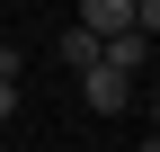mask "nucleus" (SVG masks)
Listing matches in <instances>:
<instances>
[{
	"mask_svg": "<svg viewBox=\"0 0 160 152\" xmlns=\"http://www.w3.org/2000/svg\"><path fill=\"white\" fill-rule=\"evenodd\" d=\"M80 99H89V117H125V99H133V72H116L107 54H89V63H80Z\"/></svg>",
	"mask_w": 160,
	"mask_h": 152,
	"instance_id": "1",
	"label": "nucleus"
},
{
	"mask_svg": "<svg viewBox=\"0 0 160 152\" xmlns=\"http://www.w3.org/2000/svg\"><path fill=\"white\" fill-rule=\"evenodd\" d=\"M18 117V72H0V125Z\"/></svg>",
	"mask_w": 160,
	"mask_h": 152,
	"instance_id": "2",
	"label": "nucleus"
},
{
	"mask_svg": "<svg viewBox=\"0 0 160 152\" xmlns=\"http://www.w3.org/2000/svg\"><path fill=\"white\" fill-rule=\"evenodd\" d=\"M133 27H142V36H160V0H133Z\"/></svg>",
	"mask_w": 160,
	"mask_h": 152,
	"instance_id": "3",
	"label": "nucleus"
},
{
	"mask_svg": "<svg viewBox=\"0 0 160 152\" xmlns=\"http://www.w3.org/2000/svg\"><path fill=\"white\" fill-rule=\"evenodd\" d=\"M133 152H160V134H151V143H133Z\"/></svg>",
	"mask_w": 160,
	"mask_h": 152,
	"instance_id": "4",
	"label": "nucleus"
},
{
	"mask_svg": "<svg viewBox=\"0 0 160 152\" xmlns=\"http://www.w3.org/2000/svg\"><path fill=\"white\" fill-rule=\"evenodd\" d=\"M151 134H160V107H151Z\"/></svg>",
	"mask_w": 160,
	"mask_h": 152,
	"instance_id": "5",
	"label": "nucleus"
}]
</instances>
